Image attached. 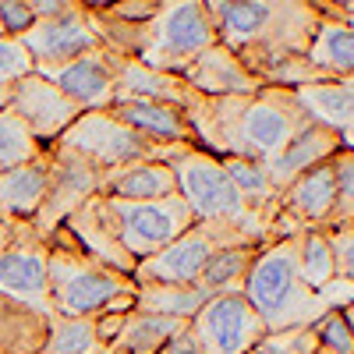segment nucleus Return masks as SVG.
I'll use <instances>...</instances> for the list:
<instances>
[{"mask_svg":"<svg viewBox=\"0 0 354 354\" xmlns=\"http://www.w3.org/2000/svg\"><path fill=\"white\" fill-rule=\"evenodd\" d=\"M185 117L195 131V145L213 156L270 160L312 124L298 106L290 88L262 85L248 96H198L185 106Z\"/></svg>","mask_w":354,"mask_h":354,"instance_id":"1","label":"nucleus"},{"mask_svg":"<svg viewBox=\"0 0 354 354\" xmlns=\"http://www.w3.org/2000/svg\"><path fill=\"white\" fill-rule=\"evenodd\" d=\"M216 43L262 82V75L287 57H301L315 36L322 15L312 0H245L223 4L216 15Z\"/></svg>","mask_w":354,"mask_h":354,"instance_id":"2","label":"nucleus"},{"mask_svg":"<svg viewBox=\"0 0 354 354\" xmlns=\"http://www.w3.org/2000/svg\"><path fill=\"white\" fill-rule=\"evenodd\" d=\"M46 287L53 315L93 319L106 308H135L138 283L128 273L88 259L68 227H57L46 238Z\"/></svg>","mask_w":354,"mask_h":354,"instance_id":"3","label":"nucleus"},{"mask_svg":"<svg viewBox=\"0 0 354 354\" xmlns=\"http://www.w3.org/2000/svg\"><path fill=\"white\" fill-rule=\"evenodd\" d=\"M298 238V234H294ZM280 238V241H266L245 277V301L255 308L262 319L266 333H283V330H301L315 326L326 315V301L319 298V290L305 287L298 277V241Z\"/></svg>","mask_w":354,"mask_h":354,"instance_id":"4","label":"nucleus"},{"mask_svg":"<svg viewBox=\"0 0 354 354\" xmlns=\"http://www.w3.org/2000/svg\"><path fill=\"white\" fill-rule=\"evenodd\" d=\"M170 167L177 177V195L188 202L195 223H227V227L245 230L252 241L266 245V223L270 220L245 205V198L227 177L220 156L198 149V145H188V149H181L170 160Z\"/></svg>","mask_w":354,"mask_h":354,"instance_id":"5","label":"nucleus"},{"mask_svg":"<svg viewBox=\"0 0 354 354\" xmlns=\"http://www.w3.org/2000/svg\"><path fill=\"white\" fill-rule=\"evenodd\" d=\"M213 43H216V18L205 8V0H163L160 11L138 25L135 61L181 75Z\"/></svg>","mask_w":354,"mask_h":354,"instance_id":"6","label":"nucleus"},{"mask_svg":"<svg viewBox=\"0 0 354 354\" xmlns=\"http://www.w3.org/2000/svg\"><path fill=\"white\" fill-rule=\"evenodd\" d=\"M96 205H100L106 227L113 230V238L121 241V248L135 262L156 255L160 248H167L174 238H181L195 223V213L188 209V202L181 195L149 198V202L96 195Z\"/></svg>","mask_w":354,"mask_h":354,"instance_id":"7","label":"nucleus"},{"mask_svg":"<svg viewBox=\"0 0 354 354\" xmlns=\"http://www.w3.org/2000/svg\"><path fill=\"white\" fill-rule=\"evenodd\" d=\"M57 145L78 153L96 170H117V167H128V163H138V160L170 163L181 149H188V145H163V142L138 135L135 128L117 121L110 110H85L78 121L68 124V131L57 138Z\"/></svg>","mask_w":354,"mask_h":354,"instance_id":"8","label":"nucleus"},{"mask_svg":"<svg viewBox=\"0 0 354 354\" xmlns=\"http://www.w3.org/2000/svg\"><path fill=\"white\" fill-rule=\"evenodd\" d=\"M230 245H259L245 230L227 223H192L181 238H174L167 248H160L149 259L135 262V283H198L205 262L220 248Z\"/></svg>","mask_w":354,"mask_h":354,"instance_id":"9","label":"nucleus"},{"mask_svg":"<svg viewBox=\"0 0 354 354\" xmlns=\"http://www.w3.org/2000/svg\"><path fill=\"white\" fill-rule=\"evenodd\" d=\"M188 333L198 340L202 354H255L266 326L245 294H216L188 319Z\"/></svg>","mask_w":354,"mask_h":354,"instance_id":"10","label":"nucleus"},{"mask_svg":"<svg viewBox=\"0 0 354 354\" xmlns=\"http://www.w3.org/2000/svg\"><path fill=\"white\" fill-rule=\"evenodd\" d=\"M46 149H50V177H46L43 202L32 216V227L39 238H50L78 205H85L93 195H100V174H103L88 160H82L78 153L64 149L57 142L46 145Z\"/></svg>","mask_w":354,"mask_h":354,"instance_id":"11","label":"nucleus"},{"mask_svg":"<svg viewBox=\"0 0 354 354\" xmlns=\"http://www.w3.org/2000/svg\"><path fill=\"white\" fill-rule=\"evenodd\" d=\"M15 39L28 50V57H32V71L68 64V61H75V57L100 46L82 4L71 8V11H61V15H50V18H36Z\"/></svg>","mask_w":354,"mask_h":354,"instance_id":"12","label":"nucleus"},{"mask_svg":"<svg viewBox=\"0 0 354 354\" xmlns=\"http://www.w3.org/2000/svg\"><path fill=\"white\" fill-rule=\"evenodd\" d=\"M8 106L25 121V128L32 131L43 145H53L57 138H61L68 131L71 121H78V117L85 113L75 100H68L61 88H57L50 78L43 75H25L11 85L8 93Z\"/></svg>","mask_w":354,"mask_h":354,"instance_id":"13","label":"nucleus"},{"mask_svg":"<svg viewBox=\"0 0 354 354\" xmlns=\"http://www.w3.org/2000/svg\"><path fill=\"white\" fill-rule=\"evenodd\" d=\"M46 238L32 234L0 252V294L43 319H53L50 287H46Z\"/></svg>","mask_w":354,"mask_h":354,"instance_id":"14","label":"nucleus"},{"mask_svg":"<svg viewBox=\"0 0 354 354\" xmlns=\"http://www.w3.org/2000/svg\"><path fill=\"white\" fill-rule=\"evenodd\" d=\"M36 75L50 78L82 110H106L113 103V53L103 50V46L75 57L68 64L39 68Z\"/></svg>","mask_w":354,"mask_h":354,"instance_id":"15","label":"nucleus"},{"mask_svg":"<svg viewBox=\"0 0 354 354\" xmlns=\"http://www.w3.org/2000/svg\"><path fill=\"white\" fill-rule=\"evenodd\" d=\"M117 100H153L185 110L195 100V88L181 75L149 68L135 57H113V103Z\"/></svg>","mask_w":354,"mask_h":354,"instance_id":"16","label":"nucleus"},{"mask_svg":"<svg viewBox=\"0 0 354 354\" xmlns=\"http://www.w3.org/2000/svg\"><path fill=\"white\" fill-rule=\"evenodd\" d=\"M181 78L198 96H248V93H259L262 88V82L223 43H213L209 50H202L181 71Z\"/></svg>","mask_w":354,"mask_h":354,"instance_id":"17","label":"nucleus"},{"mask_svg":"<svg viewBox=\"0 0 354 354\" xmlns=\"http://www.w3.org/2000/svg\"><path fill=\"white\" fill-rule=\"evenodd\" d=\"M298 106L312 124H322L340 135V142L351 149L354 142V78H322L290 88Z\"/></svg>","mask_w":354,"mask_h":354,"instance_id":"18","label":"nucleus"},{"mask_svg":"<svg viewBox=\"0 0 354 354\" xmlns=\"http://www.w3.org/2000/svg\"><path fill=\"white\" fill-rule=\"evenodd\" d=\"M340 149H347V145L340 142L337 131L322 128V124H305L298 135L283 145L280 153H273L270 160H262V170L270 174V181H273L277 192H280V188H287L298 174H305V170H312L315 163L337 156Z\"/></svg>","mask_w":354,"mask_h":354,"instance_id":"19","label":"nucleus"},{"mask_svg":"<svg viewBox=\"0 0 354 354\" xmlns=\"http://www.w3.org/2000/svg\"><path fill=\"white\" fill-rule=\"evenodd\" d=\"M117 121L135 128L138 135L163 142V145H195V131L181 106L153 103V100H117L106 106Z\"/></svg>","mask_w":354,"mask_h":354,"instance_id":"20","label":"nucleus"},{"mask_svg":"<svg viewBox=\"0 0 354 354\" xmlns=\"http://www.w3.org/2000/svg\"><path fill=\"white\" fill-rule=\"evenodd\" d=\"M100 195L131 198V202L170 198V195H177V177H174V167L163 160H138V163L117 167V170H103Z\"/></svg>","mask_w":354,"mask_h":354,"instance_id":"21","label":"nucleus"},{"mask_svg":"<svg viewBox=\"0 0 354 354\" xmlns=\"http://www.w3.org/2000/svg\"><path fill=\"white\" fill-rule=\"evenodd\" d=\"M61 227L71 230V238L78 241V248H82L88 259L110 266V270H117V273H128V277L135 273V259L121 248V241H117L113 230L106 227L100 205H96V195L88 198L85 205H78V209H75Z\"/></svg>","mask_w":354,"mask_h":354,"instance_id":"22","label":"nucleus"},{"mask_svg":"<svg viewBox=\"0 0 354 354\" xmlns=\"http://www.w3.org/2000/svg\"><path fill=\"white\" fill-rule=\"evenodd\" d=\"M50 177V149L0 174V220H32Z\"/></svg>","mask_w":354,"mask_h":354,"instance_id":"23","label":"nucleus"},{"mask_svg":"<svg viewBox=\"0 0 354 354\" xmlns=\"http://www.w3.org/2000/svg\"><path fill=\"white\" fill-rule=\"evenodd\" d=\"M188 326L181 319H167V315H153L131 308L121 322V330L113 333V340L103 347V354H156L170 337H177Z\"/></svg>","mask_w":354,"mask_h":354,"instance_id":"24","label":"nucleus"},{"mask_svg":"<svg viewBox=\"0 0 354 354\" xmlns=\"http://www.w3.org/2000/svg\"><path fill=\"white\" fill-rule=\"evenodd\" d=\"M305 57L322 78H354V25L322 18Z\"/></svg>","mask_w":354,"mask_h":354,"instance_id":"25","label":"nucleus"},{"mask_svg":"<svg viewBox=\"0 0 354 354\" xmlns=\"http://www.w3.org/2000/svg\"><path fill=\"white\" fill-rule=\"evenodd\" d=\"M205 301H209V294L198 283H138L135 290V308L181 322H188Z\"/></svg>","mask_w":354,"mask_h":354,"instance_id":"26","label":"nucleus"},{"mask_svg":"<svg viewBox=\"0 0 354 354\" xmlns=\"http://www.w3.org/2000/svg\"><path fill=\"white\" fill-rule=\"evenodd\" d=\"M46 322L50 319L0 294V354H36L46 337Z\"/></svg>","mask_w":354,"mask_h":354,"instance_id":"27","label":"nucleus"},{"mask_svg":"<svg viewBox=\"0 0 354 354\" xmlns=\"http://www.w3.org/2000/svg\"><path fill=\"white\" fill-rule=\"evenodd\" d=\"M262 245H230V248H220L209 262H205V270L198 277V287L216 298V294H241L245 287V277H248V266L255 259Z\"/></svg>","mask_w":354,"mask_h":354,"instance_id":"28","label":"nucleus"},{"mask_svg":"<svg viewBox=\"0 0 354 354\" xmlns=\"http://www.w3.org/2000/svg\"><path fill=\"white\" fill-rule=\"evenodd\" d=\"M36 354H103L93 319H64L53 315L46 322V337Z\"/></svg>","mask_w":354,"mask_h":354,"instance_id":"29","label":"nucleus"},{"mask_svg":"<svg viewBox=\"0 0 354 354\" xmlns=\"http://www.w3.org/2000/svg\"><path fill=\"white\" fill-rule=\"evenodd\" d=\"M294 241H298V277L305 280V287L322 290V287L337 277L326 230H301Z\"/></svg>","mask_w":354,"mask_h":354,"instance_id":"30","label":"nucleus"},{"mask_svg":"<svg viewBox=\"0 0 354 354\" xmlns=\"http://www.w3.org/2000/svg\"><path fill=\"white\" fill-rule=\"evenodd\" d=\"M43 149L46 145L25 128V121L11 106L0 110V174L11 170V167H21L28 160H36Z\"/></svg>","mask_w":354,"mask_h":354,"instance_id":"31","label":"nucleus"},{"mask_svg":"<svg viewBox=\"0 0 354 354\" xmlns=\"http://www.w3.org/2000/svg\"><path fill=\"white\" fill-rule=\"evenodd\" d=\"M315 337L330 354H354V308H330L315 322Z\"/></svg>","mask_w":354,"mask_h":354,"instance_id":"32","label":"nucleus"},{"mask_svg":"<svg viewBox=\"0 0 354 354\" xmlns=\"http://www.w3.org/2000/svg\"><path fill=\"white\" fill-rule=\"evenodd\" d=\"M333 163H337V216H333V227H340V223H354V153L340 149L333 156Z\"/></svg>","mask_w":354,"mask_h":354,"instance_id":"33","label":"nucleus"},{"mask_svg":"<svg viewBox=\"0 0 354 354\" xmlns=\"http://www.w3.org/2000/svg\"><path fill=\"white\" fill-rule=\"evenodd\" d=\"M32 75V57L15 36H0V85L11 88L18 78Z\"/></svg>","mask_w":354,"mask_h":354,"instance_id":"34","label":"nucleus"},{"mask_svg":"<svg viewBox=\"0 0 354 354\" xmlns=\"http://www.w3.org/2000/svg\"><path fill=\"white\" fill-rule=\"evenodd\" d=\"M326 241L333 252V270L340 280H354V223H340L326 230Z\"/></svg>","mask_w":354,"mask_h":354,"instance_id":"35","label":"nucleus"},{"mask_svg":"<svg viewBox=\"0 0 354 354\" xmlns=\"http://www.w3.org/2000/svg\"><path fill=\"white\" fill-rule=\"evenodd\" d=\"M32 21L36 15L28 11L25 0H0V32L4 36H21Z\"/></svg>","mask_w":354,"mask_h":354,"instance_id":"36","label":"nucleus"},{"mask_svg":"<svg viewBox=\"0 0 354 354\" xmlns=\"http://www.w3.org/2000/svg\"><path fill=\"white\" fill-rule=\"evenodd\" d=\"M160 4H163V0H113V4H106L103 11L113 15V18H121V21L142 25V21H149L160 11Z\"/></svg>","mask_w":354,"mask_h":354,"instance_id":"37","label":"nucleus"},{"mask_svg":"<svg viewBox=\"0 0 354 354\" xmlns=\"http://www.w3.org/2000/svg\"><path fill=\"white\" fill-rule=\"evenodd\" d=\"M319 298L326 301V308H347V305L354 301V280H340V277H333L326 287L319 290Z\"/></svg>","mask_w":354,"mask_h":354,"instance_id":"38","label":"nucleus"},{"mask_svg":"<svg viewBox=\"0 0 354 354\" xmlns=\"http://www.w3.org/2000/svg\"><path fill=\"white\" fill-rule=\"evenodd\" d=\"M312 8L330 21H351L354 25V0H312Z\"/></svg>","mask_w":354,"mask_h":354,"instance_id":"39","label":"nucleus"},{"mask_svg":"<svg viewBox=\"0 0 354 354\" xmlns=\"http://www.w3.org/2000/svg\"><path fill=\"white\" fill-rule=\"evenodd\" d=\"M28 4V11H32L36 18H50V15H61V11H71V8H78L82 0H25ZM85 8V4H82Z\"/></svg>","mask_w":354,"mask_h":354,"instance_id":"40","label":"nucleus"},{"mask_svg":"<svg viewBox=\"0 0 354 354\" xmlns=\"http://www.w3.org/2000/svg\"><path fill=\"white\" fill-rule=\"evenodd\" d=\"M156 354H202V347H198V340H195V337L188 333V326H185L177 337H170Z\"/></svg>","mask_w":354,"mask_h":354,"instance_id":"41","label":"nucleus"},{"mask_svg":"<svg viewBox=\"0 0 354 354\" xmlns=\"http://www.w3.org/2000/svg\"><path fill=\"white\" fill-rule=\"evenodd\" d=\"M85 8H106V4H113V0H82Z\"/></svg>","mask_w":354,"mask_h":354,"instance_id":"42","label":"nucleus"},{"mask_svg":"<svg viewBox=\"0 0 354 354\" xmlns=\"http://www.w3.org/2000/svg\"><path fill=\"white\" fill-rule=\"evenodd\" d=\"M8 93H11V88H4V85H0V110L8 106Z\"/></svg>","mask_w":354,"mask_h":354,"instance_id":"43","label":"nucleus"},{"mask_svg":"<svg viewBox=\"0 0 354 354\" xmlns=\"http://www.w3.org/2000/svg\"><path fill=\"white\" fill-rule=\"evenodd\" d=\"M223 4H245V0H223Z\"/></svg>","mask_w":354,"mask_h":354,"instance_id":"44","label":"nucleus"},{"mask_svg":"<svg viewBox=\"0 0 354 354\" xmlns=\"http://www.w3.org/2000/svg\"><path fill=\"white\" fill-rule=\"evenodd\" d=\"M312 354H330V351H326V347H319V351H312Z\"/></svg>","mask_w":354,"mask_h":354,"instance_id":"45","label":"nucleus"},{"mask_svg":"<svg viewBox=\"0 0 354 354\" xmlns=\"http://www.w3.org/2000/svg\"><path fill=\"white\" fill-rule=\"evenodd\" d=\"M255 354H266V351H255Z\"/></svg>","mask_w":354,"mask_h":354,"instance_id":"46","label":"nucleus"},{"mask_svg":"<svg viewBox=\"0 0 354 354\" xmlns=\"http://www.w3.org/2000/svg\"><path fill=\"white\" fill-rule=\"evenodd\" d=\"M0 36H4V32H0Z\"/></svg>","mask_w":354,"mask_h":354,"instance_id":"47","label":"nucleus"}]
</instances>
